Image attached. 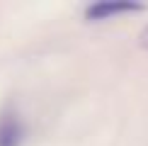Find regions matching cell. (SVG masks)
<instances>
[{"label":"cell","mask_w":148,"mask_h":146,"mask_svg":"<svg viewBox=\"0 0 148 146\" xmlns=\"http://www.w3.org/2000/svg\"><path fill=\"white\" fill-rule=\"evenodd\" d=\"M146 10L143 3H134V0H102V3H92L85 8V20L88 22H104L112 17H124L129 12H141Z\"/></svg>","instance_id":"cell-1"},{"label":"cell","mask_w":148,"mask_h":146,"mask_svg":"<svg viewBox=\"0 0 148 146\" xmlns=\"http://www.w3.org/2000/svg\"><path fill=\"white\" fill-rule=\"evenodd\" d=\"M24 139V127L15 112L0 114V146H20Z\"/></svg>","instance_id":"cell-2"},{"label":"cell","mask_w":148,"mask_h":146,"mask_svg":"<svg viewBox=\"0 0 148 146\" xmlns=\"http://www.w3.org/2000/svg\"><path fill=\"white\" fill-rule=\"evenodd\" d=\"M138 41H141V46L148 51V27H143V32L138 34Z\"/></svg>","instance_id":"cell-3"}]
</instances>
